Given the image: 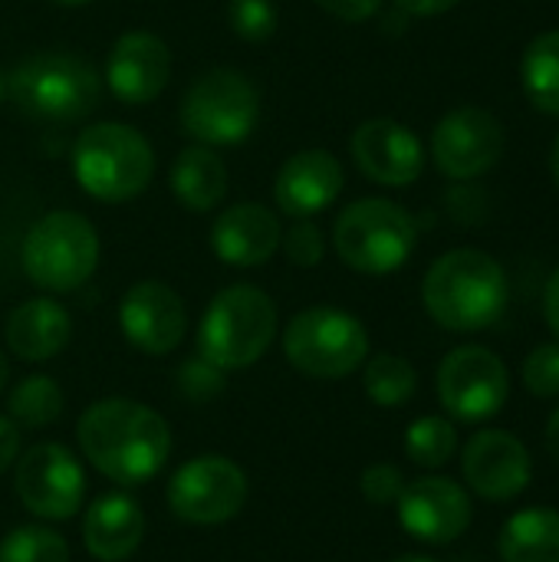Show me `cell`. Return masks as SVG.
<instances>
[{
    "label": "cell",
    "instance_id": "1",
    "mask_svg": "<svg viewBox=\"0 0 559 562\" xmlns=\"http://www.w3.org/2000/svg\"><path fill=\"white\" fill-rule=\"evenodd\" d=\"M76 438L82 458L119 487L152 481L171 454L168 422L132 398H102L89 405L76 425Z\"/></svg>",
    "mask_w": 559,
    "mask_h": 562
},
{
    "label": "cell",
    "instance_id": "2",
    "mask_svg": "<svg viewBox=\"0 0 559 562\" xmlns=\"http://www.w3.org/2000/svg\"><path fill=\"white\" fill-rule=\"evenodd\" d=\"M511 300L504 267L474 247L448 250L438 257L422 280V303L428 316L448 333L491 329Z\"/></svg>",
    "mask_w": 559,
    "mask_h": 562
},
{
    "label": "cell",
    "instance_id": "3",
    "mask_svg": "<svg viewBox=\"0 0 559 562\" xmlns=\"http://www.w3.org/2000/svg\"><path fill=\"white\" fill-rule=\"evenodd\" d=\"M3 92L36 122H79L99 109L102 79L82 56L43 49L3 79Z\"/></svg>",
    "mask_w": 559,
    "mask_h": 562
},
{
    "label": "cell",
    "instance_id": "4",
    "mask_svg": "<svg viewBox=\"0 0 559 562\" xmlns=\"http://www.w3.org/2000/svg\"><path fill=\"white\" fill-rule=\"evenodd\" d=\"M72 175L86 194L105 204L138 198L155 175V151L142 132L122 122H96L72 142Z\"/></svg>",
    "mask_w": 559,
    "mask_h": 562
},
{
    "label": "cell",
    "instance_id": "5",
    "mask_svg": "<svg viewBox=\"0 0 559 562\" xmlns=\"http://www.w3.org/2000/svg\"><path fill=\"white\" fill-rule=\"evenodd\" d=\"M277 336V303L250 286L237 283L221 290L198 326V356L224 372L260 362Z\"/></svg>",
    "mask_w": 559,
    "mask_h": 562
},
{
    "label": "cell",
    "instance_id": "6",
    "mask_svg": "<svg viewBox=\"0 0 559 562\" xmlns=\"http://www.w3.org/2000/svg\"><path fill=\"white\" fill-rule=\"evenodd\" d=\"M418 244L415 217L385 198H362L339 211L333 224V247L339 260L366 277H385L409 263Z\"/></svg>",
    "mask_w": 559,
    "mask_h": 562
},
{
    "label": "cell",
    "instance_id": "7",
    "mask_svg": "<svg viewBox=\"0 0 559 562\" xmlns=\"http://www.w3.org/2000/svg\"><path fill=\"white\" fill-rule=\"evenodd\" d=\"M23 270L46 293H72L99 267V234L76 211L43 214L23 237Z\"/></svg>",
    "mask_w": 559,
    "mask_h": 562
},
{
    "label": "cell",
    "instance_id": "8",
    "mask_svg": "<svg viewBox=\"0 0 559 562\" xmlns=\"http://www.w3.org/2000/svg\"><path fill=\"white\" fill-rule=\"evenodd\" d=\"M283 356L287 362L310 379H346L369 356L366 326L336 306H310L300 310L283 329Z\"/></svg>",
    "mask_w": 559,
    "mask_h": 562
},
{
    "label": "cell",
    "instance_id": "9",
    "mask_svg": "<svg viewBox=\"0 0 559 562\" xmlns=\"http://www.w3.org/2000/svg\"><path fill=\"white\" fill-rule=\"evenodd\" d=\"M178 119L198 145H241L260 122V92L237 69H208L188 86Z\"/></svg>",
    "mask_w": 559,
    "mask_h": 562
},
{
    "label": "cell",
    "instance_id": "10",
    "mask_svg": "<svg viewBox=\"0 0 559 562\" xmlns=\"http://www.w3.org/2000/svg\"><path fill=\"white\" fill-rule=\"evenodd\" d=\"M438 402L465 425H481L501 415L511 395V372L488 346H458L438 366Z\"/></svg>",
    "mask_w": 559,
    "mask_h": 562
},
{
    "label": "cell",
    "instance_id": "11",
    "mask_svg": "<svg viewBox=\"0 0 559 562\" xmlns=\"http://www.w3.org/2000/svg\"><path fill=\"white\" fill-rule=\"evenodd\" d=\"M247 474L224 454H201L181 464L168 481V507L194 527H217L241 514Z\"/></svg>",
    "mask_w": 559,
    "mask_h": 562
},
{
    "label": "cell",
    "instance_id": "12",
    "mask_svg": "<svg viewBox=\"0 0 559 562\" xmlns=\"http://www.w3.org/2000/svg\"><path fill=\"white\" fill-rule=\"evenodd\" d=\"M20 504L40 520H69L79 514L86 497V471L63 445H33L13 474Z\"/></svg>",
    "mask_w": 559,
    "mask_h": 562
},
{
    "label": "cell",
    "instance_id": "13",
    "mask_svg": "<svg viewBox=\"0 0 559 562\" xmlns=\"http://www.w3.org/2000/svg\"><path fill=\"white\" fill-rule=\"evenodd\" d=\"M504 125L481 105L451 109L432 132V158L441 175L474 181L504 158Z\"/></svg>",
    "mask_w": 559,
    "mask_h": 562
},
{
    "label": "cell",
    "instance_id": "14",
    "mask_svg": "<svg viewBox=\"0 0 559 562\" xmlns=\"http://www.w3.org/2000/svg\"><path fill=\"white\" fill-rule=\"evenodd\" d=\"M461 474L478 497L491 504H507L530 487L534 464L527 445L517 435L484 428L468 438L461 451Z\"/></svg>",
    "mask_w": 559,
    "mask_h": 562
},
{
    "label": "cell",
    "instance_id": "15",
    "mask_svg": "<svg viewBox=\"0 0 559 562\" xmlns=\"http://www.w3.org/2000/svg\"><path fill=\"white\" fill-rule=\"evenodd\" d=\"M399 524L409 537L428 547H448L471 527V497L451 477H418L399 494Z\"/></svg>",
    "mask_w": 559,
    "mask_h": 562
},
{
    "label": "cell",
    "instance_id": "16",
    "mask_svg": "<svg viewBox=\"0 0 559 562\" xmlns=\"http://www.w3.org/2000/svg\"><path fill=\"white\" fill-rule=\"evenodd\" d=\"M122 336L145 356H168L188 333V313L181 296L161 280H142L125 290L119 303Z\"/></svg>",
    "mask_w": 559,
    "mask_h": 562
},
{
    "label": "cell",
    "instance_id": "17",
    "mask_svg": "<svg viewBox=\"0 0 559 562\" xmlns=\"http://www.w3.org/2000/svg\"><path fill=\"white\" fill-rule=\"evenodd\" d=\"M353 158L366 178L385 188H409L425 171L418 135L395 119H369L353 132Z\"/></svg>",
    "mask_w": 559,
    "mask_h": 562
},
{
    "label": "cell",
    "instance_id": "18",
    "mask_svg": "<svg viewBox=\"0 0 559 562\" xmlns=\"http://www.w3.org/2000/svg\"><path fill=\"white\" fill-rule=\"evenodd\" d=\"M171 76V53L161 36L132 30L122 33L105 59L109 92L125 105H145L161 95Z\"/></svg>",
    "mask_w": 559,
    "mask_h": 562
},
{
    "label": "cell",
    "instance_id": "19",
    "mask_svg": "<svg viewBox=\"0 0 559 562\" xmlns=\"http://www.w3.org/2000/svg\"><path fill=\"white\" fill-rule=\"evenodd\" d=\"M343 184L346 171L339 158L326 148H306L283 161L273 181V198L290 217H316L343 194Z\"/></svg>",
    "mask_w": 559,
    "mask_h": 562
},
{
    "label": "cell",
    "instance_id": "20",
    "mask_svg": "<svg viewBox=\"0 0 559 562\" xmlns=\"http://www.w3.org/2000/svg\"><path fill=\"white\" fill-rule=\"evenodd\" d=\"M280 221L254 201H241L217 214L211 227V250L227 267H260L280 250Z\"/></svg>",
    "mask_w": 559,
    "mask_h": 562
},
{
    "label": "cell",
    "instance_id": "21",
    "mask_svg": "<svg viewBox=\"0 0 559 562\" xmlns=\"http://www.w3.org/2000/svg\"><path fill=\"white\" fill-rule=\"evenodd\" d=\"M145 537V514L125 491L96 497L82 517V543L99 562H125Z\"/></svg>",
    "mask_w": 559,
    "mask_h": 562
},
{
    "label": "cell",
    "instance_id": "22",
    "mask_svg": "<svg viewBox=\"0 0 559 562\" xmlns=\"http://www.w3.org/2000/svg\"><path fill=\"white\" fill-rule=\"evenodd\" d=\"M69 336L72 319L49 296L20 303L7 319V346L23 362H49L69 346Z\"/></svg>",
    "mask_w": 559,
    "mask_h": 562
},
{
    "label": "cell",
    "instance_id": "23",
    "mask_svg": "<svg viewBox=\"0 0 559 562\" xmlns=\"http://www.w3.org/2000/svg\"><path fill=\"white\" fill-rule=\"evenodd\" d=\"M168 181L175 198L194 214L214 211L227 194V168L208 145H191L178 151Z\"/></svg>",
    "mask_w": 559,
    "mask_h": 562
},
{
    "label": "cell",
    "instance_id": "24",
    "mask_svg": "<svg viewBox=\"0 0 559 562\" xmlns=\"http://www.w3.org/2000/svg\"><path fill=\"white\" fill-rule=\"evenodd\" d=\"M497 553L504 562H559V510L527 507L514 514L497 537Z\"/></svg>",
    "mask_w": 559,
    "mask_h": 562
},
{
    "label": "cell",
    "instance_id": "25",
    "mask_svg": "<svg viewBox=\"0 0 559 562\" xmlns=\"http://www.w3.org/2000/svg\"><path fill=\"white\" fill-rule=\"evenodd\" d=\"M521 82L540 112L559 115V30H544L530 40L521 56Z\"/></svg>",
    "mask_w": 559,
    "mask_h": 562
},
{
    "label": "cell",
    "instance_id": "26",
    "mask_svg": "<svg viewBox=\"0 0 559 562\" xmlns=\"http://www.w3.org/2000/svg\"><path fill=\"white\" fill-rule=\"evenodd\" d=\"M362 385H366V395L379 408H399L415 395L418 372H415V366L409 359H402L395 352H379V356H372L366 362Z\"/></svg>",
    "mask_w": 559,
    "mask_h": 562
},
{
    "label": "cell",
    "instance_id": "27",
    "mask_svg": "<svg viewBox=\"0 0 559 562\" xmlns=\"http://www.w3.org/2000/svg\"><path fill=\"white\" fill-rule=\"evenodd\" d=\"M7 412H10L13 425L49 428L63 415V392H59V385L49 375H30V379H23L10 392Z\"/></svg>",
    "mask_w": 559,
    "mask_h": 562
},
{
    "label": "cell",
    "instance_id": "28",
    "mask_svg": "<svg viewBox=\"0 0 559 562\" xmlns=\"http://www.w3.org/2000/svg\"><path fill=\"white\" fill-rule=\"evenodd\" d=\"M405 454L412 464H418L425 471H438V468L451 464V458L458 454V428L441 415H425L409 425Z\"/></svg>",
    "mask_w": 559,
    "mask_h": 562
},
{
    "label": "cell",
    "instance_id": "29",
    "mask_svg": "<svg viewBox=\"0 0 559 562\" xmlns=\"http://www.w3.org/2000/svg\"><path fill=\"white\" fill-rule=\"evenodd\" d=\"M0 562H69V547L49 527H16L0 540Z\"/></svg>",
    "mask_w": 559,
    "mask_h": 562
},
{
    "label": "cell",
    "instance_id": "30",
    "mask_svg": "<svg viewBox=\"0 0 559 562\" xmlns=\"http://www.w3.org/2000/svg\"><path fill=\"white\" fill-rule=\"evenodd\" d=\"M277 3L273 0H231L227 3V23L241 40L264 43L277 33Z\"/></svg>",
    "mask_w": 559,
    "mask_h": 562
},
{
    "label": "cell",
    "instance_id": "31",
    "mask_svg": "<svg viewBox=\"0 0 559 562\" xmlns=\"http://www.w3.org/2000/svg\"><path fill=\"white\" fill-rule=\"evenodd\" d=\"M224 382H227L224 369H217L204 356H194V359L178 366V392L188 402H211L214 395L224 392Z\"/></svg>",
    "mask_w": 559,
    "mask_h": 562
},
{
    "label": "cell",
    "instance_id": "32",
    "mask_svg": "<svg viewBox=\"0 0 559 562\" xmlns=\"http://www.w3.org/2000/svg\"><path fill=\"white\" fill-rule=\"evenodd\" d=\"M524 385L537 398H559V342H544L524 359Z\"/></svg>",
    "mask_w": 559,
    "mask_h": 562
},
{
    "label": "cell",
    "instance_id": "33",
    "mask_svg": "<svg viewBox=\"0 0 559 562\" xmlns=\"http://www.w3.org/2000/svg\"><path fill=\"white\" fill-rule=\"evenodd\" d=\"M280 247L287 254V260L293 267H316L326 254V240H323V231L310 221V217H297V224L290 231L280 234Z\"/></svg>",
    "mask_w": 559,
    "mask_h": 562
},
{
    "label": "cell",
    "instance_id": "34",
    "mask_svg": "<svg viewBox=\"0 0 559 562\" xmlns=\"http://www.w3.org/2000/svg\"><path fill=\"white\" fill-rule=\"evenodd\" d=\"M359 487H362V497L376 507H389L399 501L402 487H405V477L395 464H372L362 471L359 477Z\"/></svg>",
    "mask_w": 559,
    "mask_h": 562
},
{
    "label": "cell",
    "instance_id": "35",
    "mask_svg": "<svg viewBox=\"0 0 559 562\" xmlns=\"http://www.w3.org/2000/svg\"><path fill=\"white\" fill-rule=\"evenodd\" d=\"M326 13H333L336 20L346 23H362L369 16H376L382 10V0H316Z\"/></svg>",
    "mask_w": 559,
    "mask_h": 562
},
{
    "label": "cell",
    "instance_id": "36",
    "mask_svg": "<svg viewBox=\"0 0 559 562\" xmlns=\"http://www.w3.org/2000/svg\"><path fill=\"white\" fill-rule=\"evenodd\" d=\"M16 458H20V428H16L7 415H0V474H3Z\"/></svg>",
    "mask_w": 559,
    "mask_h": 562
},
{
    "label": "cell",
    "instance_id": "37",
    "mask_svg": "<svg viewBox=\"0 0 559 562\" xmlns=\"http://www.w3.org/2000/svg\"><path fill=\"white\" fill-rule=\"evenodd\" d=\"M544 316H547L550 333L559 339V267L554 270V277L547 280V290H544Z\"/></svg>",
    "mask_w": 559,
    "mask_h": 562
},
{
    "label": "cell",
    "instance_id": "38",
    "mask_svg": "<svg viewBox=\"0 0 559 562\" xmlns=\"http://www.w3.org/2000/svg\"><path fill=\"white\" fill-rule=\"evenodd\" d=\"M461 0H399V7L412 16H438L448 13L451 7H458Z\"/></svg>",
    "mask_w": 559,
    "mask_h": 562
},
{
    "label": "cell",
    "instance_id": "39",
    "mask_svg": "<svg viewBox=\"0 0 559 562\" xmlns=\"http://www.w3.org/2000/svg\"><path fill=\"white\" fill-rule=\"evenodd\" d=\"M544 448L550 454V461L559 464V408L547 418V428H544Z\"/></svg>",
    "mask_w": 559,
    "mask_h": 562
},
{
    "label": "cell",
    "instance_id": "40",
    "mask_svg": "<svg viewBox=\"0 0 559 562\" xmlns=\"http://www.w3.org/2000/svg\"><path fill=\"white\" fill-rule=\"evenodd\" d=\"M550 171H554V181H557L559 188V135L557 142H554V155H550Z\"/></svg>",
    "mask_w": 559,
    "mask_h": 562
},
{
    "label": "cell",
    "instance_id": "41",
    "mask_svg": "<svg viewBox=\"0 0 559 562\" xmlns=\"http://www.w3.org/2000/svg\"><path fill=\"white\" fill-rule=\"evenodd\" d=\"M7 375H10V369H7V359H3V352H0V392L7 389Z\"/></svg>",
    "mask_w": 559,
    "mask_h": 562
},
{
    "label": "cell",
    "instance_id": "42",
    "mask_svg": "<svg viewBox=\"0 0 559 562\" xmlns=\"http://www.w3.org/2000/svg\"><path fill=\"white\" fill-rule=\"evenodd\" d=\"M53 3H59V7H86L92 0H53Z\"/></svg>",
    "mask_w": 559,
    "mask_h": 562
},
{
    "label": "cell",
    "instance_id": "43",
    "mask_svg": "<svg viewBox=\"0 0 559 562\" xmlns=\"http://www.w3.org/2000/svg\"><path fill=\"white\" fill-rule=\"evenodd\" d=\"M392 562H435V560H428V557H399V560H392Z\"/></svg>",
    "mask_w": 559,
    "mask_h": 562
},
{
    "label": "cell",
    "instance_id": "44",
    "mask_svg": "<svg viewBox=\"0 0 559 562\" xmlns=\"http://www.w3.org/2000/svg\"><path fill=\"white\" fill-rule=\"evenodd\" d=\"M0 95H3V76H0Z\"/></svg>",
    "mask_w": 559,
    "mask_h": 562
}]
</instances>
